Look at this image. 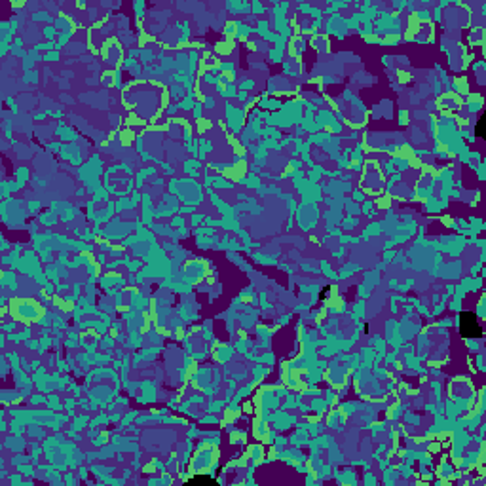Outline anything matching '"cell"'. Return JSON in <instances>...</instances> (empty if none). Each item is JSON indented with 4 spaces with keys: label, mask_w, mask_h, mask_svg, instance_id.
Listing matches in <instances>:
<instances>
[{
    "label": "cell",
    "mask_w": 486,
    "mask_h": 486,
    "mask_svg": "<svg viewBox=\"0 0 486 486\" xmlns=\"http://www.w3.org/2000/svg\"><path fill=\"white\" fill-rule=\"evenodd\" d=\"M461 330H463L465 336H469V334H471V336L481 334V329H479L475 317H471V315H463V319H461Z\"/></svg>",
    "instance_id": "obj_1"
}]
</instances>
